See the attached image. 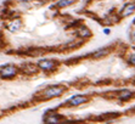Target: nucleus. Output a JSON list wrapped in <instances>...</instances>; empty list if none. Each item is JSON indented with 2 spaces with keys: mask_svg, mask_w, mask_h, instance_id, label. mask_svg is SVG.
<instances>
[{
  "mask_svg": "<svg viewBox=\"0 0 135 124\" xmlns=\"http://www.w3.org/2000/svg\"><path fill=\"white\" fill-rule=\"evenodd\" d=\"M62 92H63V88L54 85V86H49L48 89H45L44 96H45L46 99H54V97H57V96L62 95Z\"/></svg>",
  "mask_w": 135,
  "mask_h": 124,
  "instance_id": "obj_1",
  "label": "nucleus"
},
{
  "mask_svg": "<svg viewBox=\"0 0 135 124\" xmlns=\"http://www.w3.org/2000/svg\"><path fill=\"white\" fill-rule=\"evenodd\" d=\"M16 73H17L16 67H15V66H11V64L4 66V67L1 68V71H0V75H1L3 78H11V77H14Z\"/></svg>",
  "mask_w": 135,
  "mask_h": 124,
  "instance_id": "obj_2",
  "label": "nucleus"
},
{
  "mask_svg": "<svg viewBox=\"0 0 135 124\" xmlns=\"http://www.w3.org/2000/svg\"><path fill=\"white\" fill-rule=\"evenodd\" d=\"M38 67L42 68V69H44V71H51V69L55 67V62H54V61H50V60L39 61Z\"/></svg>",
  "mask_w": 135,
  "mask_h": 124,
  "instance_id": "obj_3",
  "label": "nucleus"
},
{
  "mask_svg": "<svg viewBox=\"0 0 135 124\" xmlns=\"http://www.w3.org/2000/svg\"><path fill=\"white\" fill-rule=\"evenodd\" d=\"M88 101L85 96H80V95H77V96H73L71 100H69V103L72 106H78V105H82V103H85Z\"/></svg>",
  "mask_w": 135,
  "mask_h": 124,
  "instance_id": "obj_4",
  "label": "nucleus"
},
{
  "mask_svg": "<svg viewBox=\"0 0 135 124\" xmlns=\"http://www.w3.org/2000/svg\"><path fill=\"white\" fill-rule=\"evenodd\" d=\"M135 11V4H128V5H125L123 11H122V16H129V15H132L133 12Z\"/></svg>",
  "mask_w": 135,
  "mask_h": 124,
  "instance_id": "obj_5",
  "label": "nucleus"
},
{
  "mask_svg": "<svg viewBox=\"0 0 135 124\" xmlns=\"http://www.w3.org/2000/svg\"><path fill=\"white\" fill-rule=\"evenodd\" d=\"M20 27H21V21H20V20H15V21H12L7 26L9 31H11V32H15V31L20 29Z\"/></svg>",
  "mask_w": 135,
  "mask_h": 124,
  "instance_id": "obj_6",
  "label": "nucleus"
},
{
  "mask_svg": "<svg viewBox=\"0 0 135 124\" xmlns=\"http://www.w3.org/2000/svg\"><path fill=\"white\" fill-rule=\"evenodd\" d=\"M132 95H133L132 91H129V90H122V91L119 92L118 97H119V100H123V101H125V100H128Z\"/></svg>",
  "mask_w": 135,
  "mask_h": 124,
  "instance_id": "obj_7",
  "label": "nucleus"
},
{
  "mask_svg": "<svg viewBox=\"0 0 135 124\" xmlns=\"http://www.w3.org/2000/svg\"><path fill=\"white\" fill-rule=\"evenodd\" d=\"M61 119H60V117L58 116H55V114H52V116H49L48 118H45V123H58Z\"/></svg>",
  "mask_w": 135,
  "mask_h": 124,
  "instance_id": "obj_8",
  "label": "nucleus"
},
{
  "mask_svg": "<svg viewBox=\"0 0 135 124\" xmlns=\"http://www.w3.org/2000/svg\"><path fill=\"white\" fill-rule=\"evenodd\" d=\"M90 31L88 28H85V27H80V29H79V36L83 37V38H88V37H90Z\"/></svg>",
  "mask_w": 135,
  "mask_h": 124,
  "instance_id": "obj_9",
  "label": "nucleus"
},
{
  "mask_svg": "<svg viewBox=\"0 0 135 124\" xmlns=\"http://www.w3.org/2000/svg\"><path fill=\"white\" fill-rule=\"evenodd\" d=\"M107 54H108V49H100L99 51H96V52L94 54V57H95V58H100V57L105 56Z\"/></svg>",
  "mask_w": 135,
  "mask_h": 124,
  "instance_id": "obj_10",
  "label": "nucleus"
},
{
  "mask_svg": "<svg viewBox=\"0 0 135 124\" xmlns=\"http://www.w3.org/2000/svg\"><path fill=\"white\" fill-rule=\"evenodd\" d=\"M74 3V0H60L58 3H57V6L58 7H66L68 5H71V4Z\"/></svg>",
  "mask_w": 135,
  "mask_h": 124,
  "instance_id": "obj_11",
  "label": "nucleus"
},
{
  "mask_svg": "<svg viewBox=\"0 0 135 124\" xmlns=\"http://www.w3.org/2000/svg\"><path fill=\"white\" fill-rule=\"evenodd\" d=\"M129 62H130L132 64H134V66H135V52L130 55V57H129Z\"/></svg>",
  "mask_w": 135,
  "mask_h": 124,
  "instance_id": "obj_12",
  "label": "nucleus"
},
{
  "mask_svg": "<svg viewBox=\"0 0 135 124\" xmlns=\"http://www.w3.org/2000/svg\"><path fill=\"white\" fill-rule=\"evenodd\" d=\"M103 33H105V34H110V29H105Z\"/></svg>",
  "mask_w": 135,
  "mask_h": 124,
  "instance_id": "obj_13",
  "label": "nucleus"
},
{
  "mask_svg": "<svg viewBox=\"0 0 135 124\" xmlns=\"http://www.w3.org/2000/svg\"><path fill=\"white\" fill-rule=\"evenodd\" d=\"M133 40L135 42V32H134V34H133Z\"/></svg>",
  "mask_w": 135,
  "mask_h": 124,
  "instance_id": "obj_14",
  "label": "nucleus"
},
{
  "mask_svg": "<svg viewBox=\"0 0 135 124\" xmlns=\"http://www.w3.org/2000/svg\"><path fill=\"white\" fill-rule=\"evenodd\" d=\"M133 23H134V25H135V18H134V21H133Z\"/></svg>",
  "mask_w": 135,
  "mask_h": 124,
  "instance_id": "obj_15",
  "label": "nucleus"
}]
</instances>
